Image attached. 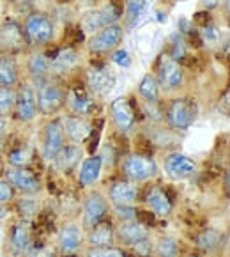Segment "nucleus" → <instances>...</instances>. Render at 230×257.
Masks as SVG:
<instances>
[{
    "label": "nucleus",
    "mask_w": 230,
    "mask_h": 257,
    "mask_svg": "<svg viewBox=\"0 0 230 257\" xmlns=\"http://www.w3.org/2000/svg\"><path fill=\"white\" fill-rule=\"evenodd\" d=\"M36 85H38L36 91L38 110L45 115H55L66 105V87L52 76L41 80Z\"/></svg>",
    "instance_id": "f257e3e1"
},
{
    "label": "nucleus",
    "mask_w": 230,
    "mask_h": 257,
    "mask_svg": "<svg viewBox=\"0 0 230 257\" xmlns=\"http://www.w3.org/2000/svg\"><path fill=\"white\" fill-rule=\"evenodd\" d=\"M163 115L170 128L188 130L198 117V105L193 98H175L166 105Z\"/></svg>",
    "instance_id": "f03ea898"
},
{
    "label": "nucleus",
    "mask_w": 230,
    "mask_h": 257,
    "mask_svg": "<svg viewBox=\"0 0 230 257\" xmlns=\"http://www.w3.org/2000/svg\"><path fill=\"white\" fill-rule=\"evenodd\" d=\"M121 170L128 181H147L158 174V163L152 156L142 153H131L121 163Z\"/></svg>",
    "instance_id": "7ed1b4c3"
},
{
    "label": "nucleus",
    "mask_w": 230,
    "mask_h": 257,
    "mask_svg": "<svg viewBox=\"0 0 230 257\" xmlns=\"http://www.w3.org/2000/svg\"><path fill=\"white\" fill-rule=\"evenodd\" d=\"M110 211V202L106 201V197L98 190H92L87 193L85 201H83L82 208V229L89 231L99 222L106 220V215Z\"/></svg>",
    "instance_id": "20e7f679"
},
{
    "label": "nucleus",
    "mask_w": 230,
    "mask_h": 257,
    "mask_svg": "<svg viewBox=\"0 0 230 257\" xmlns=\"http://www.w3.org/2000/svg\"><path fill=\"white\" fill-rule=\"evenodd\" d=\"M156 82L159 87H163L165 91H174L182 83L184 73L182 68L175 59L168 55V53H161L156 62Z\"/></svg>",
    "instance_id": "39448f33"
},
{
    "label": "nucleus",
    "mask_w": 230,
    "mask_h": 257,
    "mask_svg": "<svg viewBox=\"0 0 230 257\" xmlns=\"http://www.w3.org/2000/svg\"><path fill=\"white\" fill-rule=\"evenodd\" d=\"M29 39L25 31L15 22V20H6L0 25V55H15L27 48Z\"/></svg>",
    "instance_id": "423d86ee"
},
{
    "label": "nucleus",
    "mask_w": 230,
    "mask_h": 257,
    "mask_svg": "<svg viewBox=\"0 0 230 257\" xmlns=\"http://www.w3.org/2000/svg\"><path fill=\"white\" fill-rule=\"evenodd\" d=\"M25 36L29 41L36 43V45H45L53 39L55 34V27L48 15L45 13H32L31 16H27L25 20Z\"/></svg>",
    "instance_id": "0eeeda50"
},
{
    "label": "nucleus",
    "mask_w": 230,
    "mask_h": 257,
    "mask_svg": "<svg viewBox=\"0 0 230 257\" xmlns=\"http://www.w3.org/2000/svg\"><path fill=\"white\" fill-rule=\"evenodd\" d=\"M66 146V133L64 126H62L61 119H52L48 124L45 126V132H43V158L45 162L52 163L55 160L57 153L61 151Z\"/></svg>",
    "instance_id": "6e6552de"
},
{
    "label": "nucleus",
    "mask_w": 230,
    "mask_h": 257,
    "mask_svg": "<svg viewBox=\"0 0 230 257\" xmlns=\"http://www.w3.org/2000/svg\"><path fill=\"white\" fill-rule=\"evenodd\" d=\"M163 169H165L166 176L174 181H182V179H188L195 174L196 163L193 158H189L184 153H168L163 160Z\"/></svg>",
    "instance_id": "1a4fd4ad"
},
{
    "label": "nucleus",
    "mask_w": 230,
    "mask_h": 257,
    "mask_svg": "<svg viewBox=\"0 0 230 257\" xmlns=\"http://www.w3.org/2000/svg\"><path fill=\"white\" fill-rule=\"evenodd\" d=\"M2 174H4V179H8L15 186V190H20L25 195H38L41 192V181H39V178L34 172L25 169V167H9Z\"/></svg>",
    "instance_id": "9d476101"
},
{
    "label": "nucleus",
    "mask_w": 230,
    "mask_h": 257,
    "mask_svg": "<svg viewBox=\"0 0 230 257\" xmlns=\"http://www.w3.org/2000/svg\"><path fill=\"white\" fill-rule=\"evenodd\" d=\"M115 73L106 64H96L87 71V87L96 96H106L115 87Z\"/></svg>",
    "instance_id": "9b49d317"
},
{
    "label": "nucleus",
    "mask_w": 230,
    "mask_h": 257,
    "mask_svg": "<svg viewBox=\"0 0 230 257\" xmlns=\"http://www.w3.org/2000/svg\"><path fill=\"white\" fill-rule=\"evenodd\" d=\"M122 38H124V32H122L121 25H106L103 29H99L91 39H89V48L94 53H105L110 50L117 48L121 45Z\"/></svg>",
    "instance_id": "f8f14e48"
},
{
    "label": "nucleus",
    "mask_w": 230,
    "mask_h": 257,
    "mask_svg": "<svg viewBox=\"0 0 230 257\" xmlns=\"http://www.w3.org/2000/svg\"><path fill=\"white\" fill-rule=\"evenodd\" d=\"M15 115L18 121L29 122L36 117L38 113V101H36V91L29 83H22L16 91L15 99Z\"/></svg>",
    "instance_id": "ddd939ff"
},
{
    "label": "nucleus",
    "mask_w": 230,
    "mask_h": 257,
    "mask_svg": "<svg viewBox=\"0 0 230 257\" xmlns=\"http://www.w3.org/2000/svg\"><path fill=\"white\" fill-rule=\"evenodd\" d=\"M83 245V229L75 222L64 223L57 236V246L62 255H75Z\"/></svg>",
    "instance_id": "4468645a"
},
{
    "label": "nucleus",
    "mask_w": 230,
    "mask_h": 257,
    "mask_svg": "<svg viewBox=\"0 0 230 257\" xmlns=\"http://www.w3.org/2000/svg\"><path fill=\"white\" fill-rule=\"evenodd\" d=\"M121 15H122V9L117 4H110L106 8L99 9V11L87 13L82 20V31H87V32L99 31L103 27L115 23L121 18Z\"/></svg>",
    "instance_id": "2eb2a0df"
},
{
    "label": "nucleus",
    "mask_w": 230,
    "mask_h": 257,
    "mask_svg": "<svg viewBox=\"0 0 230 257\" xmlns=\"http://www.w3.org/2000/svg\"><path fill=\"white\" fill-rule=\"evenodd\" d=\"M151 238V232L142 222L138 220H124L121 222L117 227H115V239L122 243L126 246H131L138 241H143V239Z\"/></svg>",
    "instance_id": "dca6fc26"
},
{
    "label": "nucleus",
    "mask_w": 230,
    "mask_h": 257,
    "mask_svg": "<svg viewBox=\"0 0 230 257\" xmlns=\"http://www.w3.org/2000/svg\"><path fill=\"white\" fill-rule=\"evenodd\" d=\"M83 241L87 243L89 248L112 246L115 243V227L110 220H103L83 234Z\"/></svg>",
    "instance_id": "f3484780"
},
{
    "label": "nucleus",
    "mask_w": 230,
    "mask_h": 257,
    "mask_svg": "<svg viewBox=\"0 0 230 257\" xmlns=\"http://www.w3.org/2000/svg\"><path fill=\"white\" fill-rule=\"evenodd\" d=\"M112 119L115 122L119 130L122 133H128L135 128V122H136V113L133 105L129 103V99L126 98H117L115 101H112Z\"/></svg>",
    "instance_id": "a211bd4d"
},
{
    "label": "nucleus",
    "mask_w": 230,
    "mask_h": 257,
    "mask_svg": "<svg viewBox=\"0 0 230 257\" xmlns=\"http://www.w3.org/2000/svg\"><path fill=\"white\" fill-rule=\"evenodd\" d=\"M64 126V133L73 144H82L91 137L92 133V124L83 117V115H68V117L62 121Z\"/></svg>",
    "instance_id": "6ab92c4d"
},
{
    "label": "nucleus",
    "mask_w": 230,
    "mask_h": 257,
    "mask_svg": "<svg viewBox=\"0 0 230 257\" xmlns=\"http://www.w3.org/2000/svg\"><path fill=\"white\" fill-rule=\"evenodd\" d=\"M108 201L113 206H135L136 186L128 179H119L108 188Z\"/></svg>",
    "instance_id": "aec40b11"
},
{
    "label": "nucleus",
    "mask_w": 230,
    "mask_h": 257,
    "mask_svg": "<svg viewBox=\"0 0 230 257\" xmlns=\"http://www.w3.org/2000/svg\"><path fill=\"white\" fill-rule=\"evenodd\" d=\"M66 105L76 113V115H85L91 112L92 101L89 91L83 87L82 83H75L71 87L66 89Z\"/></svg>",
    "instance_id": "412c9836"
},
{
    "label": "nucleus",
    "mask_w": 230,
    "mask_h": 257,
    "mask_svg": "<svg viewBox=\"0 0 230 257\" xmlns=\"http://www.w3.org/2000/svg\"><path fill=\"white\" fill-rule=\"evenodd\" d=\"M80 162H82V148L78 144H68L57 153L52 163L59 172L69 174L80 165Z\"/></svg>",
    "instance_id": "4be33fe9"
},
{
    "label": "nucleus",
    "mask_w": 230,
    "mask_h": 257,
    "mask_svg": "<svg viewBox=\"0 0 230 257\" xmlns=\"http://www.w3.org/2000/svg\"><path fill=\"white\" fill-rule=\"evenodd\" d=\"M103 170V158L99 155H92L89 158H85L82 162V167H80L78 172V185L82 188H89V186L96 185L101 176Z\"/></svg>",
    "instance_id": "5701e85b"
},
{
    "label": "nucleus",
    "mask_w": 230,
    "mask_h": 257,
    "mask_svg": "<svg viewBox=\"0 0 230 257\" xmlns=\"http://www.w3.org/2000/svg\"><path fill=\"white\" fill-rule=\"evenodd\" d=\"M145 204L149 206L152 213L156 216H168L172 213V201H170V197L166 195V192L161 188V186H151L145 193Z\"/></svg>",
    "instance_id": "b1692460"
},
{
    "label": "nucleus",
    "mask_w": 230,
    "mask_h": 257,
    "mask_svg": "<svg viewBox=\"0 0 230 257\" xmlns=\"http://www.w3.org/2000/svg\"><path fill=\"white\" fill-rule=\"evenodd\" d=\"M32 241L31 229H29V222L27 220H20L9 231V243H11L15 252H25Z\"/></svg>",
    "instance_id": "393cba45"
},
{
    "label": "nucleus",
    "mask_w": 230,
    "mask_h": 257,
    "mask_svg": "<svg viewBox=\"0 0 230 257\" xmlns=\"http://www.w3.org/2000/svg\"><path fill=\"white\" fill-rule=\"evenodd\" d=\"M76 64V52L73 48H62L52 55L50 59V69L55 73H66Z\"/></svg>",
    "instance_id": "a878e982"
},
{
    "label": "nucleus",
    "mask_w": 230,
    "mask_h": 257,
    "mask_svg": "<svg viewBox=\"0 0 230 257\" xmlns=\"http://www.w3.org/2000/svg\"><path fill=\"white\" fill-rule=\"evenodd\" d=\"M18 82V66L13 55H0V85L13 87Z\"/></svg>",
    "instance_id": "bb28decb"
},
{
    "label": "nucleus",
    "mask_w": 230,
    "mask_h": 257,
    "mask_svg": "<svg viewBox=\"0 0 230 257\" xmlns=\"http://www.w3.org/2000/svg\"><path fill=\"white\" fill-rule=\"evenodd\" d=\"M193 241H195V245L198 248L205 250V252H211V250H216L218 246H221L223 232L218 231V229H204V231H200L193 238Z\"/></svg>",
    "instance_id": "cd10ccee"
},
{
    "label": "nucleus",
    "mask_w": 230,
    "mask_h": 257,
    "mask_svg": "<svg viewBox=\"0 0 230 257\" xmlns=\"http://www.w3.org/2000/svg\"><path fill=\"white\" fill-rule=\"evenodd\" d=\"M50 59L43 53H34V55L29 59V73L36 80V83L41 82V80L48 78L50 76Z\"/></svg>",
    "instance_id": "c85d7f7f"
},
{
    "label": "nucleus",
    "mask_w": 230,
    "mask_h": 257,
    "mask_svg": "<svg viewBox=\"0 0 230 257\" xmlns=\"http://www.w3.org/2000/svg\"><path fill=\"white\" fill-rule=\"evenodd\" d=\"M138 94L145 101H158L159 98V85L156 82L154 75H145L138 83Z\"/></svg>",
    "instance_id": "c756f323"
},
{
    "label": "nucleus",
    "mask_w": 230,
    "mask_h": 257,
    "mask_svg": "<svg viewBox=\"0 0 230 257\" xmlns=\"http://www.w3.org/2000/svg\"><path fill=\"white\" fill-rule=\"evenodd\" d=\"M156 257H179V243L172 236H161L158 238L154 246Z\"/></svg>",
    "instance_id": "7c9ffc66"
},
{
    "label": "nucleus",
    "mask_w": 230,
    "mask_h": 257,
    "mask_svg": "<svg viewBox=\"0 0 230 257\" xmlns=\"http://www.w3.org/2000/svg\"><path fill=\"white\" fill-rule=\"evenodd\" d=\"M16 99V91L13 87H6L0 85V113H8L13 110Z\"/></svg>",
    "instance_id": "2f4dec72"
},
{
    "label": "nucleus",
    "mask_w": 230,
    "mask_h": 257,
    "mask_svg": "<svg viewBox=\"0 0 230 257\" xmlns=\"http://www.w3.org/2000/svg\"><path fill=\"white\" fill-rule=\"evenodd\" d=\"M85 257H126V252L119 246H101V248H89Z\"/></svg>",
    "instance_id": "473e14b6"
},
{
    "label": "nucleus",
    "mask_w": 230,
    "mask_h": 257,
    "mask_svg": "<svg viewBox=\"0 0 230 257\" xmlns=\"http://www.w3.org/2000/svg\"><path fill=\"white\" fill-rule=\"evenodd\" d=\"M9 160V165L11 167H25L27 163L31 162V153L27 148H18V149H13L8 156Z\"/></svg>",
    "instance_id": "72a5a7b5"
},
{
    "label": "nucleus",
    "mask_w": 230,
    "mask_h": 257,
    "mask_svg": "<svg viewBox=\"0 0 230 257\" xmlns=\"http://www.w3.org/2000/svg\"><path fill=\"white\" fill-rule=\"evenodd\" d=\"M145 2L147 0H126V18H128L129 23L138 18L142 9L145 8Z\"/></svg>",
    "instance_id": "f704fd0d"
},
{
    "label": "nucleus",
    "mask_w": 230,
    "mask_h": 257,
    "mask_svg": "<svg viewBox=\"0 0 230 257\" xmlns=\"http://www.w3.org/2000/svg\"><path fill=\"white\" fill-rule=\"evenodd\" d=\"M18 211L23 216V220L31 218V216L38 215V202L34 199H22L18 201Z\"/></svg>",
    "instance_id": "c9c22d12"
},
{
    "label": "nucleus",
    "mask_w": 230,
    "mask_h": 257,
    "mask_svg": "<svg viewBox=\"0 0 230 257\" xmlns=\"http://www.w3.org/2000/svg\"><path fill=\"white\" fill-rule=\"evenodd\" d=\"M15 186L8 179H0V204H8L15 199Z\"/></svg>",
    "instance_id": "e433bc0d"
},
{
    "label": "nucleus",
    "mask_w": 230,
    "mask_h": 257,
    "mask_svg": "<svg viewBox=\"0 0 230 257\" xmlns=\"http://www.w3.org/2000/svg\"><path fill=\"white\" fill-rule=\"evenodd\" d=\"M113 211L121 222L124 220H135L136 218V209L135 206H113Z\"/></svg>",
    "instance_id": "4c0bfd02"
},
{
    "label": "nucleus",
    "mask_w": 230,
    "mask_h": 257,
    "mask_svg": "<svg viewBox=\"0 0 230 257\" xmlns=\"http://www.w3.org/2000/svg\"><path fill=\"white\" fill-rule=\"evenodd\" d=\"M112 62L122 66V68H128V66L131 64V59H129V53L126 52V50L117 48L115 52L112 53Z\"/></svg>",
    "instance_id": "58836bf2"
},
{
    "label": "nucleus",
    "mask_w": 230,
    "mask_h": 257,
    "mask_svg": "<svg viewBox=\"0 0 230 257\" xmlns=\"http://www.w3.org/2000/svg\"><path fill=\"white\" fill-rule=\"evenodd\" d=\"M131 248L135 250L138 255L142 257H149L152 253V245H151V239H143V241H138L135 245H131Z\"/></svg>",
    "instance_id": "ea45409f"
},
{
    "label": "nucleus",
    "mask_w": 230,
    "mask_h": 257,
    "mask_svg": "<svg viewBox=\"0 0 230 257\" xmlns=\"http://www.w3.org/2000/svg\"><path fill=\"white\" fill-rule=\"evenodd\" d=\"M25 257H55L50 250L46 248H39V250H31Z\"/></svg>",
    "instance_id": "a19ab883"
},
{
    "label": "nucleus",
    "mask_w": 230,
    "mask_h": 257,
    "mask_svg": "<svg viewBox=\"0 0 230 257\" xmlns=\"http://www.w3.org/2000/svg\"><path fill=\"white\" fill-rule=\"evenodd\" d=\"M8 115L6 113H0V140L8 135Z\"/></svg>",
    "instance_id": "79ce46f5"
},
{
    "label": "nucleus",
    "mask_w": 230,
    "mask_h": 257,
    "mask_svg": "<svg viewBox=\"0 0 230 257\" xmlns=\"http://www.w3.org/2000/svg\"><path fill=\"white\" fill-rule=\"evenodd\" d=\"M219 2H221V0H202V6H204L205 9H214V8H218L219 6Z\"/></svg>",
    "instance_id": "37998d69"
},
{
    "label": "nucleus",
    "mask_w": 230,
    "mask_h": 257,
    "mask_svg": "<svg viewBox=\"0 0 230 257\" xmlns=\"http://www.w3.org/2000/svg\"><path fill=\"white\" fill-rule=\"evenodd\" d=\"M9 215V208L6 204H0V220H4Z\"/></svg>",
    "instance_id": "c03bdc74"
},
{
    "label": "nucleus",
    "mask_w": 230,
    "mask_h": 257,
    "mask_svg": "<svg viewBox=\"0 0 230 257\" xmlns=\"http://www.w3.org/2000/svg\"><path fill=\"white\" fill-rule=\"evenodd\" d=\"M11 2H15V4H29L32 0H11Z\"/></svg>",
    "instance_id": "a18cd8bd"
},
{
    "label": "nucleus",
    "mask_w": 230,
    "mask_h": 257,
    "mask_svg": "<svg viewBox=\"0 0 230 257\" xmlns=\"http://www.w3.org/2000/svg\"><path fill=\"white\" fill-rule=\"evenodd\" d=\"M57 2H62V4H66V2H71V0H57Z\"/></svg>",
    "instance_id": "49530a36"
},
{
    "label": "nucleus",
    "mask_w": 230,
    "mask_h": 257,
    "mask_svg": "<svg viewBox=\"0 0 230 257\" xmlns=\"http://www.w3.org/2000/svg\"><path fill=\"white\" fill-rule=\"evenodd\" d=\"M2 170H4V169H2V162H0V174H2Z\"/></svg>",
    "instance_id": "de8ad7c7"
},
{
    "label": "nucleus",
    "mask_w": 230,
    "mask_h": 257,
    "mask_svg": "<svg viewBox=\"0 0 230 257\" xmlns=\"http://www.w3.org/2000/svg\"><path fill=\"white\" fill-rule=\"evenodd\" d=\"M182 2H186V0H182Z\"/></svg>",
    "instance_id": "09e8293b"
}]
</instances>
